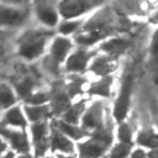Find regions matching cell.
Instances as JSON below:
<instances>
[{"mask_svg": "<svg viewBox=\"0 0 158 158\" xmlns=\"http://www.w3.org/2000/svg\"><path fill=\"white\" fill-rule=\"evenodd\" d=\"M46 46V36L40 32H30L26 35L19 46V54L25 59L32 60L40 57Z\"/></svg>", "mask_w": 158, "mask_h": 158, "instance_id": "5", "label": "cell"}, {"mask_svg": "<svg viewBox=\"0 0 158 158\" xmlns=\"http://www.w3.org/2000/svg\"><path fill=\"white\" fill-rule=\"evenodd\" d=\"M72 49V42L67 37H57L51 44V54L48 56V70L57 73V69L62 62L68 59V54Z\"/></svg>", "mask_w": 158, "mask_h": 158, "instance_id": "6", "label": "cell"}, {"mask_svg": "<svg viewBox=\"0 0 158 158\" xmlns=\"http://www.w3.org/2000/svg\"><path fill=\"white\" fill-rule=\"evenodd\" d=\"M70 98L67 93V89L62 86H54L49 93V101H51V110L56 115H64L70 109Z\"/></svg>", "mask_w": 158, "mask_h": 158, "instance_id": "14", "label": "cell"}, {"mask_svg": "<svg viewBox=\"0 0 158 158\" xmlns=\"http://www.w3.org/2000/svg\"><path fill=\"white\" fill-rule=\"evenodd\" d=\"M128 158H148V152L142 149V148L136 147L135 151L131 153V156Z\"/></svg>", "mask_w": 158, "mask_h": 158, "instance_id": "31", "label": "cell"}, {"mask_svg": "<svg viewBox=\"0 0 158 158\" xmlns=\"http://www.w3.org/2000/svg\"><path fill=\"white\" fill-rule=\"evenodd\" d=\"M32 133V143L35 148V157H42L48 151L51 146V132L48 128V123L46 121L32 123L31 126Z\"/></svg>", "mask_w": 158, "mask_h": 158, "instance_id": "7", "label": "cell"}, {"mask_svg": "<svg viewBox=\"0 0 158 158\" xmlns=\"http://www.w3.org/2000/svg\"><path fill=\"white\" fill-rule=\"evenodd\" d=\"M0 158H14V152H7L5 156H0Z\"/></svg>", "mask_w": 158, "mask_h": 158, "instance_id": "33", "label": "cell"}, {"mask_svg": "<svg viewBox=\"0 0 158 158\" xmlns=\"http://www.w3.org/2000/svg\"><path fill=\"white\" fill-rule=\"evenodd\" d=\"M148 22L153 27H158V4L156 6H153V10H152L151 15L148 16Z\"/></svg>", "mask_w": 158, "mask_h": 158, "instance_id": "30", "label": "cell"}, {"mask_svg": "<svg viewBox=\"0 0 158 158\" xmlns=\"http://www.w3.org/2000/svg\"><path fill=\"white\" fill-rule=\"evenodd\" d=\"M83 85H84V80L83 79H80V78H75L73 81H70L68 85H67V93H68V95H69V98L70 99H73V98H75L78 94H80L83 90Z\"/></svg>", "mask_w": 158, "mask_h": 158, "instance_id": "28", "label": "cell"}, {"mask_svg": "<svg viewBox=\"0 0 158 158\" xmlns=\"http://www.w3.org/2000/svg\"><path fill=\"white\" fill-rule=\"evenodd\" d=\"M0 126H12V127H19V128H25L27 126V120L23 116V114L21 112L20 107L14 106L11 109H9L2 118V122Z\"/></svg>", "mask_w": 158, "mask_h": 158, "instance_id": "18", "label": "cell"}, {"mask_svg": "<svg viewBox=\"0 0 158 158\" xmlns=\"http://www.w3.org/2000/svg\"><path fill=\"white\" fill-rule=\"evenodd\" d=\"M27 17V11L11 6L9 4H0V27L21 25Z\"/></svg>", "mask_w": 158, "mask_h": 158, "instance_id": "13", "label": "cell"}, {"mask_svg": "<svg viewBox=\"0 0 158 158\" xmlns=\"http://www.w3.org/2000/svg\"><path fill=\"white\" fill-rule=\"evenodd\" d=\"M96 52L89 51L88 48H79L74 53H72L65 63V68L68 72H74V73H83L85 69H89V65L91 60L94 59Z\"/></svg>", "mask_w": 158, "mask_h": 158, "instance_id": "9", "label": "cell"}, {"mask_svg": "<svg viewBox=\"0 0 158 158\" xmlns=\"http://www.w3.org/2000/svg\"><path fill=\"white\" fill-rule=\"evenodd\" d=\"M135 136H136V132L133 131V128L131 127V125L127 121L117 125L116 131H115V137H116L117 142L135 144Z\"/></svg>", "mask_w": 158, "mask_h": 158, "instance_id": "23", "label": "cell"}, {"mask_svg": "<svg viewBox=\"0 0 158 158\" xmlns=\"http://www.w3.org/2000/svg\"><path fill=\"white\" fill-rule=\"evenodd\" d=\"M86 110V100H80L70 106V109L62 116V121L70 123V125H78L79 121H81V117Z\"/></svg>", "mask_w": 158, "mask_h": 158, "instance_id": "20", "label": "cell"}, {"mask_svg": "<svg viewBox=\"0 0 158 158\" xmlns=\"http://www.w3.org/2000/svg\"><path fill=\"white\" fill-rule=\"evenodd\" d=\"M135 148H136L135 144L116 142L112 144V147L110 148V151L106 153L104 158H128L131 153L135 151Z\"/></svg>", "mask_w": 158, "mask_h": 158, "instance_id": "24", "label": "cell"}, {"mask_svg": "<svg viewBox=\"0 0 158 158\" xmlns=\"http://www.w3.org/2000/svg\"><path fill=\"white\" fill-rule=\"evenodd\" d=\"M19 158H33V157H31L30 154H21Z\"/></svg>", "mask_w": 158, "mask_h": 158, "instance_id": "35", "label": "cell"}, {"mask_svg": "<svg viewBox=\"0 0 158 158\" xmlns=\"http://www.w3.org/2000/svg\"><path fill=\"white\" fill-rule=\"evenodd\" d=\"M36 12L41 22H43L46 26L53 27L58 23V12L48 4H37L36 6Z\"/></svg>", "mask_w": 158, "mask_h": 158, "instance_id": "19", "label": "cell"}, {"mask_svg": "<svg viewBox=\"0 0 158 158\" xmlns=\"http://www.w3.org/2000/svg\"><path fill=\"white\" fill-rule=\"evenodd\" d=\"M115 132L112 122L91 133L89 138L78 144L79 158H104L114 144Z\"/></svg>", "mask_w": 158, "mask_h": 158, "instance_id": "1", "label": "cell"}, {"mask_svg": "<svg viewBox=\"0 0 158 158\" xmlns=\"http://www.w3.org/2000/svg\"><path fill=\"white\" fill-rule=\"evenodd\" d=\"M46 158H54V157H46Z\"/></svg>", "mask_w": 158, "mask_h": 158, "instance_id": "38", "label": "cell"}, {"mask_svg": "<svg viewBox=\"0 0 158 158\" xmlns=\"http://www.w3.org/2000/svg\"><path fill=\"white\" fill-rule=\"evenodd\" d=\"M117 60L118 59L109 57L106 54L95 56L89 65V70L99 78L112 75V73L117 69V64H118Z\"/></svg>", "mask_w": 158, "mask_h": 158, "instance_id": "12", "label": "cell"}, {"mask_svg": "<svg viewBox=\"0 0 158 158\" xmlns=\"http://www.w3.org/2000/svg\"><path fill=\"white\" fill-rule=\"evenodd\" d=\"M51 106L47 105H41V106H32V105H26L25 106V112L32 123L42 122L44 121L49 115H51Z\"/></svg>", "mask_w": 158, "mask_h": 158, "instance_id": "22", "label": "cell"}, {"mask_svg": "<svg viewBox=\"0 0 158 158\" xmlns=\"http://www.w3.org/2000/svg\"><path fill=\"white\" fill-rule=\"evenodd\" d=\"M47 101H49V94H46V93H33L26 100V102L32 106H41V105H44Z\"/></svg>", "mask_w": 158, "mask_h": 158, "instance_id": "29", "label": "cell"}, {"mask_svg": "<svg viewBox=\"0 0 158 158\" xmlns=\"http://www.w3.org/2000/svg\"><path fill=\"white\" fill-rule=\"evenodd\" d=\"M148 60L152 70L158 74V27H153V31L148 41Z\"/></svg>", "mask_w": 158, "mask_h": 158, "instance_id": "21", "label": "cell"}, {"mask_svg": "<svg viewBox=\"0 0 158 158\" xmlns=\"http://www.w3.org/2000/svg\"><path fill=\"white\" fill-rule=\"evenodd\" d=\"M154 126H156V127H157V130H158V122H157V125H154Z\"/></svg>", "mask_w": 158, "mask_h": 158, "instance_id": "37", "label": "cell"}, {"mask_svg": "<svg viewBox=\"0 0 158 158\" xmlns=\"http://www.w3.org/2000/svg\"><path fill=\"white\" fill-rule=\"evenodd\" d=\"M135 144L147 152L158 148V130L154 125L143 126L136 131Z\"/></svg>", "mask_w": 158, "mask_h": 158, "instance_id": "11", "label": "cell"}, {"mask_svg": "<svg viewBox=\"0 0 158 158\" xmlns=\"http://www.w3.org/2000/svg\"><path fill=\"white\" fill-rule=\"evenodd\" d=\"M80 122V126L91 133L96 130L104 128L109 123V120L106 118L105 105L102 100H96L89 107H86Z\"/></svg>", "mask_w": 158, "mask_h": 158, "instance_id": "3", "label": "cell"}, {"mask_svg": "<svg viewBox=\"0 0 158 158\" xmlns=\"http://www.w3.org/2000/svg\"><path fill=\"white\" fill-rule=\"evenodd\" d=\"M51 149L52 151H59L65 154H73L74 153V146L73 142L67 137L64 133H62L57 127H52L51 130Z\"/></svg>", "mask_w": 158, "mask_h": 158, "instance_id": "15", "label": "cell"}, {"mask_svg": "<svg viewBox=\"0 0 158 158\" xmlns=\"http://www.w3.org/2000/svg\"><path fill=\"white\" fill-rule=\"evenodd\" d=\"M135 88V70L127 68L122 74L120 88L112 106V120L118 125L127 120L132 106V96Z\"/></svg>", "mask_w": 158, "mask_h": 158, "instance_id": "2", "label": "cell"}, {"mask_svg": "<svg viewBox=\"0 0 158 158\" xmlns=\"http://www.w3.org/2000/svg\"><path fill=\"white\" fill-rule=\"evenodd\" d=\"M16 99L14 93L7 88V86H0V107L1 109H7V107H14Z\"/></svg>", "mask_w": 158, "mask_h": 158, "instance_id": "26", "label": "cell"}, {"mask_svg": "<svg viewBox=\"0 0 158 158\" xmlns=\"http://www.w3.org/2000/svg\"><path fill=\"white\" fill-rule=\"evenodd\" d=\"M56 125H57V128H58L62 133H64L67 137L73 138V139H75V141H80V139H84V138H89V137L91 136V132L84 130L81 126L79 127V126H75V125H70V123H67V122H64V121H62V120L57 121Z\"/></svg>", "mask_w": 158, "mask_h": 158, "instance_id": "17", "label": "cell"}, {"mask_svg": "<svg viewBox=\"0 0 158 158\" xmlns=\"http://www.w3.org/2000/svg\"><path fill=\"white\" fill-rule=\"evenodd\" d=\"M2 56H4V49H2V47H0V59L2 58Z\"/></svg>", "mask_w": 158, "mask_h": 158, "instance_id": "36", "label": "cell"}, {"mask_svg": "<svg viewBox=\"0 0 158 158\" xmlns=\"http://www.w3.org/2000/svg\"><path fill=\"white\" fill-rule=\"evenodd\" d=\"M0 136L4 137L15 151H17L21 154H28L30 151V142L27 138V135L25 131H17L14 128H9L5 126H0Z\"/></svg>", "mask_w": 158, "mask_h": 158, "instance_id": "10", "label": "cell"}, {"mask_svg": "<svg viewBox=\"0 0 158 158\" xmlns=\"http://www.w3.org/2000/svg\"><path fill=\"white\" fill-rule=\"evenodd\" d=\"M81 26H83V21H80V20H74V21L68 20L59 25V32L64 36L72 35V33L77 32Z\"/></svg>", "mask_w": 158, "mask_h": 158, "instance_id": "27", "label": "cell"}, {"mask_svg": "<svg viewBox=\"0 0 158 158\" xmlns=\"http://www.w3.org/2000/svg\"><path fill=\"white\" fill-rule=\"evenodd\" d=\"M105 2L102 1H93V0H67L60 1L58 4V9L60 15L64 19H74L79 17L85 12L91 10L99 9L104 6Z\"/></svg>", "mask_w": 158, "mask_h": 158, "instance_id": "4", "label": "cell"}, {"mask_svg": "<svg viewBox=\"0 0 158 158\" xmlns=\"http://www.w3.org/2000/svg\"><path fill=\"white\" fill-rule=\"evenodd\" d=\"M57 158H77V157H74V156H64V154H59Z\"/></svg>", "mask_w": 158, "mask_h": 158, "instance_id": "34", "label": "cell"}, {"mask_svg": "<svg viewBox=\"0 0 158 158\" xmlns=\"http://www.w3.org/2000/svg\"><path fill=\"white\" fill-rule=\"evenodd\" d=\"M112 84H114V77L112 75L99 78L98 80H95L90 84V86L88 89V94L91 95V96L109 99L111 96Z\"/></svg>", "mask_w": 158, "mask_h": 158, "instance_id": "16", "label": "cell"}, {"mask_svg": "<svg viewBox=\"0 0 158 158\" xmlns=\"http://www.w3.org/2000/svg\"><path fill=\"white\" fill-rule=\"evenodd\" d=\"M131 44H132V40L130 37L123 35H116L101 42L99 44V51H101L102 54L118 59L131 47Z\"/></svg>", "mask_w": 158, "mask_h": 158, "instance_id": "8", "label": "cell"}, {"mask_svg": "<svg viewBox=\"0 0 158 158\" xmlns=\"http://www.w3.org/2000/svg\"><path fill=\"white\" fill-rule=\"evenodd\" d=\"M6 148H7V143L2 138H0V156L6 151Z\"/></svg>", "mask_w": 158, "mask_h": 158, "instance_id": "32", "label": "cell"}, {"mask_svg": "<svg viewBox=\"0 0 158 158\" xmlns=\"http://www.w3.org/2000/svg\"><path fill=\"white\" fill-rule=\"evenodd\" d=\"M33 88H35V80L32 78H25L15 84L16 94L25 100H27L33 94Z\"/></svg>", "mask_w": 158, "mask_h": 158, "instance_id": "25", "label": "cell"}]
</instances>
